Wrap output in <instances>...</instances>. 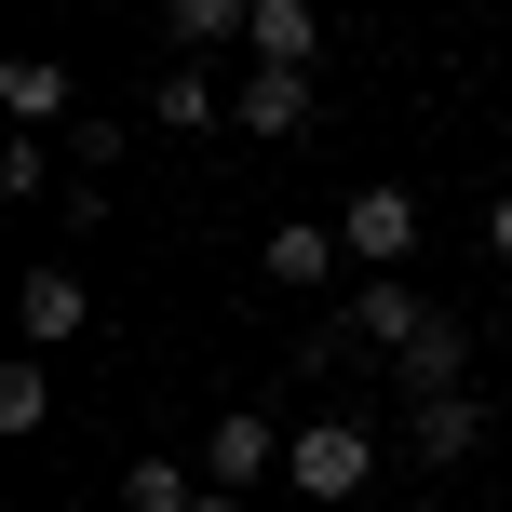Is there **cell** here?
I'll return each instance as SVG.
<instances>
[{
  "mask_svg": "<svg viewBox=\"0 0 512 512\" xmlns=\"http://www.w3.org/2000/svg\"><path fill=\"white\" fill-rule=\"evenodd\" d=\"M418 324H432V297H405V270H364L351 283V337H364V351H405Z\"/></svg>",
  "mask_w": 512,
  "mask_h": 512,
  "instance_id": "cell-7",
  "label": "cell"
},
{
  "mask_svg": "<svg viewBox=\"0 0 512 512\" xmlns=\"http://www.w3.org/2000/svg\"><path fill=\"white\" fill-rule=\"evenodd\" d=\"M0 108H14L27 135H68V122H81V95H68V68H54V54H14V68H0Z\"/></svg>",
  "mask_w": 512,
  "mask_h": 512,
  "instance_id": "cell-8",
  "label": "cell"
},
{
  "mask_svg": "<svg viewBox=\"0 0 512 512\" xmlns=\"http://www.w3.org/2000/svg\"><path fill=\"white\" fill-rule=\"evenodd\" d=\"M243 27H256V0H162V41L176 54H230Z\"/></svg>",
  "mask_w": 512,
  "mask_h": 512,
  "instance_id": "cell-12",
  "label": "cell"
},
{
  "mask_svg": "<svg viewBox=\"0 0 512 512\" xmlns=\"http://www.w3.org/2000/svg\"><path fill=\"white\" fill-rule=\"evenodd\" d=\"M391 364H405V391H459L472 337H459V324H445V310H432V324H418V337H405V351H391Z\"/></svg>",
  "mask_w": 512,
  "mask_h": 512,
  "instance_id": "cell-14",
  "label": "cell"
},
{
  "mask_svg": "<svg viewBox=\"0 0 512 512\" xmlns=\"http://www.w3.org/2000/svg\"><path fill=\"white\" fill-rule=\"evenodd\" d=\"M41 418H54V351H14V364H0V432H41Z\"/></svg>",
  "mask_w": 512,
  "mask_h": 512,
  "instance_id": "cell-13",
  "label": "cell"
},
{
  "mask_svg": "<svg viewBox=\"0 0 512 512\" xmlns=\"http://www.w3.org/2000/svg\"><path fill=\"white\" fill-rule=\"evenodd\" d=\"M81 324H95V297H81V270H68V256L14 283V337H27V351H68Z\"/></svg>",
  "mask_w": 512,
  "mask_h": 512,
  "instance_id": "cell-4",
  "label": "cell"
},
{
  "mask_svg": "<svg viewBox=\"0 0 512 512\" xmlns=\"http://www.w3.org/2000/svg\"><path fill=\"white\" fill-rule=\"evenodd\" d=\"M203 459H216V499H243L256 472L283 459V418H270V405H230V418H216V432H203Z\"/></svg>",
  "mask_w": 512,
  "mask_h": 512,
  "instance_id": "cell-5",
  "label": "cell"
},
{
  "mask_svg": "<svg viewBox=\"0 0 512 512\" xmlns=\"http://www.w3.org/2000/svg\"><path fill=\"white\" fill-rule=\"evenodd\" d=\"M283 472H297V499H364L378 486V432H364V418H297V432H283Z\"/></svg>",
  "mask_w": 512,
  "mask_h": 512,
  "instance_id": "cell-1",
  "label": "cell"
},
{
  "mask_svg": "<svg viewBox=\"0 0 512 512\" xmlns=\"http://www.w3.org/2000/svg\"><path fill=\"white\" fill-rule=\"evenodd\" d=\"M108 162H122V122H108V108H81V122H68V176H108Z\"/></svg>",
  "mask_w": 512,
  "mask_h": 512,
  "instance_id": "cell-17",
  "label": "cell"
},
{
  "mask_svg": "<svg viewBox=\"0 0 512 512\" xmlns=\"http://www.w3.org/2000/svg\"><path fill=\"white\" fill-rule=\"evenodd\" d=\"M243 54H256V68H310V54H324V14H310V0H256Z\"/></svg>",
  "mask_w": 512,
  "mask_h": 512,
  "instance_id": "cell-11",
  "label": "cell"
},
{
  "mask_svg": "<svg viewBox=\"0 0 512 512\" xmlns=\"http://www.w3.org/2000/svg\"><path fill=\"white\" fill-rule=\"evenodd\" d=\"M337 243H351V270H405L418 256V189H351L337 203Z\"/></svg>",
  "mask_w": 512,
  "mask_h": 512,
  "instance_id": "cell-3",
  "label": "cell"
},
{
  "mask_svg": "<svg viewBox=\"0 0 512 512\" xmlns=\"http://www.w3.org/2000/svg\"><path fill=\"white\" fill-rule=\"evenodd\" d=\"M405 432H418V459H472V445H486V405H472V391H418V418H405Z\"/></svg>",
  "mask_w": 512,
  "mask_h": 512,
  "instance_id": "cell-10",
  "label": "cell"
},
{
  "mask_svg": "<svg viewBox=\"0 0 512 512\" xmlns=\"http://www.w3.org/2000/svg\"><path fill=\"white\" fill-rule=\"evenodd\" d=\"M486 256H499V270H512V189H499V203H486Z\"/></svg>",
  "mask_w": 512,
  "mask_h": 512,
  "instance_id": "cell-18",
  "label": "cell"
},
{
  "mask_svg": "<svg viewBox=\"0 0 512 512\" xmlns=\"http://www.w3.org/2000/svg\"><path fill=\"white\" fill-rule=\"evenodd\" d=\"M230 122L243 135H310V68H243L230 81Z\"/></svg>",
  "mask_w": 512,
  "mask_h": 512,
  "instance_id": "cell-6",
  "label": "cell"
},
{
  "mask_svg": "<svg viewBox=\"0 0 512 512\" xmlns=\"http://www.w3.org/2000/svg\"><path fill=\"white\" fill-rule=\"evenodd\" d=\"M0 203H68V189H54V135H0Z\"/></svg>",
  "mask_w": 512,
  "mask_h": 512,
  "instance_id": "cell-15",
  "label": "cell"
},
{
  "mask_svg": "<svg viewBox=\"0 0 512 512\" xmlns=\"http://www.w3.org/2000/svg\"><path fill=\"white\" fill-rule=\"evenodd\" d=\"M122 512H189V472L176 459H135L122 472Z\"/></svg>",
  "mask_w": 512,
  "mask_h": 512,
  "instance_id": "cell-16",
  "label": "cell"
},
{
  "mask_svg": "<svg viewBox=\"0 0 512 512\" xmlns=\"http://www.w3.org/2000/svg\"><path fill=\"white\" fill-rule=\"evenodd\" d=\"M189 512H243V499H216V486H203V499H189Z\"/></svg>",
  "mask_w": 512,
  "mask_h": 512,
  "instance_id": "cell-19",
  "label": "cell"
},
{
  "mask_svg": "<svg viewBox=\"0 0 512 512\" xmlns=\"http://www.w3.org/2000/svg\"><path fill=\"white\" fill-rule=\"evenodd\" d=\"M256 270H270L283 297H351V283H364L351 243H337V216H283V230L256 243Z\"/></svg>",
  "mask_w": 512,
  "mask_h": 512,
  "instance_id": "cell-2",
  "label": "cell"
},
{
  "mask_svg": "<svg viewBox=\"0 0 512 512\" xmlns=\"http://www.w3.org/2000/svg\"><path fill=\"white\" fill-rule=\"evenodd\" d=\"M149 122H162V135H203V122H230V81H216L203 54H176V81H149Z\"/></svg>",
  "mask_w": 512,
  "mask_h": 512,
  "instance_id": "cell-9",
  "label": "cell"
}]
</instances>
